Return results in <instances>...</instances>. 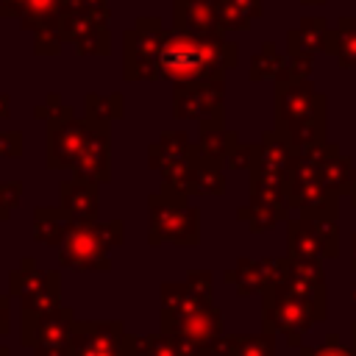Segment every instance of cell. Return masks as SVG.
<instances>
[{
	"label": "cell",
	"instance_id": "cell-10",
	"mask_svg": "<svg viewBox=\"0 0 356 356\" xmlns=\"http://www.w3.org/2000/svg\"><path fill=\"white\" fill-rule=\"evenodd\" d=\"M289 250L292 259H317L323 253H334L325 245L323 222H295L289 234Z\"/></svg>",
	"mask_w": 356,
	"mask_h": 356
},
{
	"label": "cell",
	"instance_id": "cell-4",
	"mask_svg": "<svg viewBox=\"0 0 356 356\" xmlns=\"http://www.w3.org/2000/svg\"><path fill=\"white\" fill-rule=\"evenodd\" d=\"M106 231H108V225H103V228H95V225H89V222H75V225H70L64 234V239H67V245H64V256H61V261L64 264H75V267H86V270H97V267H108V259H106V253H108V239H106Z\"/></svg>",
	"mask_w": 356,
	"mask_h": 356
},
{
	"label": "cell",
	"instance_id": "cell-1",
	"mask_svg": "<svg viewBox=\"0 0 356 356\" xmlns=\"http://www.w3.org/2000/svg\"><path fill=\"white\" fill-rule=\"evenodd\" d=\"M236 61V47L222 36H195L186 31H172L161 36L159 47V72L175 83H200L211 81L222 67Z\"/></svg>",
	"mask_w": 356,
	"mask_h": 356
},
{
	"label": "cell",
	"instance_id": "cell-17",
	"mask_svg": "<svg viewBox=\"0 0 356 356\" xmlns=\"http://www.w3.org/2000/svg\"><path fill=\"white\" fill-rule=\"evenodd\" d=\"M353 345H356V325H353Z\"/></svg>",
	"mask_w": 356,
	"mask_h": 356
},
{
	"label": "cell",
	"instance_id": "cell-12",
	"mask_svg": "<svg viewBox=\"0 0 356 356\" xmlns=\"http://www.w3.org/2000/svg\"><path fill=\"white\" fill-rule=\"evenodd\" d=\"M64 209L70 214H81V217H92L97 209V195L95 186L86 184H64Z\"/></svg>",
	"mask_w": 356,
	"mask_h": 356
},
{
	"label": "cell",
	"instance_id": "cell-7",
	"mask_svg": "<svg viewBox=\"0 0 356 356\" xmlns=\"http://www.w3.org/2000/svg\"><path fill=\"white\" fill-rule=\"evenodd\" d=\"M86 136H89L86 122H75V120L61 122L56 128V134L50 136V167L75 164L86 145Z\"/></svg>",
	"mask_w": 356,
	"mask_h": 356
},
{
	"label": "cell",
	"instance_id": "cell-2",
	"mask_svg": "<svg viewBox=\"0 0 356 356\" xmlns=\"http://www.w3.org/2000/svg\"><path fill=\"white\" fill-rule=\"evenodd\" d=\"M167 328L178 334V342L214 350L220 342L222 320L211 306H206L203 298L192 292L181 295L178 286H170L164 289V331Z\"/></svg>",
	"mask_w": 356,
	"mask_h": 356
},
{
	"label": "cell",
	"instance_id": "cell-8",
	"mask_svg": "<svg viewBox=\"0 0 356 356\" xmlns=\"http://www.w3.org/2000/svg\"><path fill=\"white\" fill-rule=\"evenodd\" d=\"M184 3H186V11L175 6L178 31H186L195 36H220V28H217L220 11L214 0H184Z\"/></svg>",
	"mask_w": 356,
	"mask_h": 356
},
{
	"label": "cell",
	"instance_id": "cell-11",
	"mask_svg": "<svg viewBox=\"0 0 356 356\" xmlns=\"http://www.w3.org/2000/svg\"><path fill=\"white\" fill-rule=\"evenodd\" d=\"M220 28H245L253 17H259V0H217Z\"/></svg>",
	"mask_w": 356,
	"mask_h": 356
},
{
	"label": "cell",
	"instance_id": "cell-15",
	"mask_svg": "<svg viewBox=\"0 0 356 356\" xmlns=\"http://www.w3.org/2000/svg\"><path fill=\"white\" fill-rule=\"evenodd\" d=\"M306 356H356V350H345L339 345H325L320 350H309Z\"/></svg>",
	"mask_w": 356,
	"mask_h": 356
},
{
	"label": "cell",
	"instance_id": "cell-16",
	"mask_svg": "<svg viewBox=\"0 0 356 356\" xmlns=\"http://www.w3.org/2000/svg\"><path fill=\"white\" fill-rule=\"evenodd\" d=\"M353 256H356V236H353ZM353 267H356V259H353Z\"/></svg>",
	"mask_w": 356,
	"mask_h": 356
},
{
	"label": "cell",
	"instance_id": "cell-5",
	"mask_svg": "<svg viewBox=\"0 0 356 356\" xmlns=\"http://www.w3.org/2000/svg\"><path fill=\"white\" fill-rule=\"evenodd\" d=\"M70 356H125L120 323H81L70 337Z\"/></svg>",
	"mask_w": 356,
	"mask_h": 356
},
{
	"label": "cell",
	"instance_id": "cell-3",
	"mask_svg": "<svg viewBox=\"0 0 356 356\" xmlns=\"http://www.w3.org/2000/svg\"><path fill=\"white\" fill-rule=\"evenodd\" d=\"M320 317L317 309H312V303L298 295L286 278L275 281L267 292V300H264V320H267V328H278L281 334H286L292 342L298 339V334H303L312 320Z\"/></svg>",
	"mask_w": 356,
	"mask_h": 356
},
{
	"label": "cell",
	"instance_id": "cell-6",
	"mask_svg": "<svg viewBox=\"0 0 356 356\" xmlns=\"http://www.w3.org/2000/svg\"><path fill=\"white\" fill-rule=\"evenodd\" d=\"M153 234H161L172 242H195L197 239V217L192 209H175V206H159L153 197Z\"/></svg>",
	"mask_w": 356,
	"mask_h": 356
},
{
	"label": "cell",
	"instance_id": "cell-13",
	"mask_svg": "<svg viewBox=\"0 0 356 356\" xmlns=\"http://www.w3.org/2000/svg\"><path fill=\"white\" fill-rule=\"evenodd\" d=\"M225 356H273L270 337H236L228 342Z\"/></svg>",
	"mask_w": 356,
	"mask_h": 356
},
{
	"label": "cell",
	"instance_id": "cell-14",
	"mask_svg": "<svg viewBox=\"0 0 356 356\" xmlns=\"http://www.w3.org/2000/svg\"><path fill=\"white\" fill-rule=\"evenodd\" d=\"M17 197H19V184H11V186H8V184H3V186H0V220H3V217H6V211L14 206V200H17Z\"/></svg>",
	"mask_w": 356,
	"mask_h": 356
},
{
	"label": "cell",
	"instance_id": "cell-9",
	"mask_svg": "<svg viewBox=\"0 0 356 356\" xmlns=\"http://www.w3.org/2000/svg\"><path fill=\"white\" fill-rule=\"evenodd\" d=\"M75 172L89 184L108 178V139H106V134L103 136L100 134L86 136V145L75 161Z\"/></svg>",
	"mask_w": 356,
	"mask_h": 356
}]
</instances>
